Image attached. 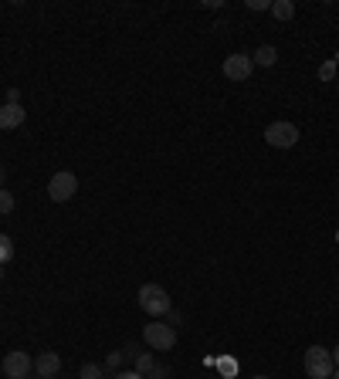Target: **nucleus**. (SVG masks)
Here are the masks:
<instances>
[{"label": "nucleus", "mask_w": 339, "mask_h": 379, "mask_svg": "<svg viewBox=\"0 0 339 379\" xmlns=\"http://www.w3.org/2000/svg\"><path fill=\"white\" fill-rule=\"evenodd\" d=\"M139 308L146 312V315H153V319H160V315H170L173 312V302H170L167 288L163 284H143L139 288Z\"/></svg>", "instance_id": "f257e3e1"}, {"label": "nucleus", "mask_w": 339, "mask_h": 379, "mask_svg": "<svg viewBox=\"0 0 339 379\" xmlns=\"http://www.w3.org/2000/svg\"><path fill=\"white\" fill-rule=\"evenodd\" d=\"M333 369H336V362H333V352L326 345H309L305 349V376L309 379H329Z\"/></svg>", "instance_id": "f03ea898"}, {"label": "nucleus", "mask_w": 339, "mask_h": 379, "mask_svg": "<svg viewBox=\"0 0 339 379\" xmlns=\"http://www.w3.org/2000/svg\"><path fill=\"white\" fill-rule=\"evenodd\" d=\"M264 142L271 146V149H292L295 142H299V126L295 122H271L268 129H264Z\"/></svg>", "instance_id": "7ed1b4c3"}, {"label": "nucleus", "mask_w": 339, "mask_h": 379, "mask_svg": "<svg viewBox=\"0 0 339 379\" xmlns=\"http://www.w3.org/2000/svg\"><path fill=\"white\" fill-rule=\"evenodd\" d=\"M143 342L156 349V352H170L173 345H177V328L167 322H150L143 328Z\"/></svg>", "instance_id": "20e7f679"}, {"label": "nucleus", "mask_w": 339, "mask_h": 379, "mask_svg": "<svg viewBox=\"0 0 339 379\" xmlns=\"http://www.w3.org/2000/svg\"><path fill=\"white\" fill-rule=\"evenodd\" d=\"M75 190H78V176L68 170L55 173V176L48 180V197H51L55 204H68V200L75 197Z\"/></svg>", "instance_id": "39448f33"}, {"label": "nucleus", "mask_w": 339, "mask_h": 379, "mask_svg": "<svg viewBox=\"0 0 339 379\" xmlns=\"http://www.w3.org/2000/svg\"><path fill=\"white\" fill-rule=\"evenodd\" d=\"M31 369H34V359H31L24 349H14V352L4 356V376L7 379H27Z\"/></svg>", "instance_id": "423d86ee"}, {"label": "nucleus", "mask_w": 339, "mask_h": 379, "mask_svg": "<svg viewBox=\"0 0 339 379\" xmlns=\"http://www.w3.org/2000/svg\"><path fill=\"white\" fill-rule=\"evenodd\" d=\"M251 68H255L251 55H227L224 58V78L227 81H248V78H251Z\"/></svg>", "instance_id": "0eeeda50"}, {"label": "nucleus", "mask_w": 339, "mask_h": 379, "mask_svg": "<svg viewBox=\"0 0 339 379\" xmlns=\"http://www.w3.org/2000/svg\"><path fill=\"white\" fill-rule=\"evenodd\" d=\"M34 373L41 379H55L61 373V356L58 352H41L38 359H34Z\"/></svg>", "instance_id": "6e6552de"}, {"label": "nucleus", "mask_w": 339, "mask_h": 379, "mask_svg": "<svg viewBox=\"0 0 339 379\" xmlns=\"http://www.w3.org/2000/svg\"><path fill=\"white\" fill-rule=\"evenodd\" d=\"M24 119H27V112L20 105H11V102L0 105V129H20Z\"/></svg>", "instance_id": "1a4fd4ad"}, {"label": "nucleus", "mask_w": 339, "mask_h": 379, "mask_svg": "<svg viewBox=\"0 0 339 379\" xmlns=\"http://www.w3.org/2000/svg\"><path fill=\"white\" fill-rule=\"evenodd\" d=\"M251 61H255V65H262V68H271V65L279 61V51H275L271 44H262V48L255 51V58H251Z\"/></svg>", "instance_id": "9d476101"}, {"label": "nucleus", "mask_w": 339, "mask_h": 379, "mask_svg": "<svg viewBox=\"0 0 339 379\" xmlns=\"http://www.w3.org/2000/svg\"><path fill=\"white\" fill-rule=\"evenodd\" d=\"M271 14H275V20H292L295 18V4L292 0H275L271 4Z\"/></svg>", "instance_id": "9b49d317"}, {"label": "nucleus", "mask_w": 339, "mask_h": 379, "mask_svg": "<svg viewBox=\"0 0 339 379\" xmlns=\"http://www.w3.org/2000/svg\"><path fill=\"white\" fill-rule=\"evenodd\" d=\"M153 369H156L153 356H150V352H139V356H136V373H139V376H150Z\"/></svg>", "instance_id": "f8f14e48"}, {"label": "nucleus", "mask_w": 339, "mask_h": 379, "mask_svg": "<svg viewBox=\"0 0 339 379\" xmlns=\"http://www.w3.org/2000/svg\"><path fill=\"white\" fill-rule=\"evenodd\" d=\"M14 207H18V204H14V193H11V190H4V187H0V217L14 213Z\"/></svg>", "instance_id": "ddd939ff"}, {"label": "nucleus", "mask_w": 339, "mask_h": 379, "mask_svg": "<svg viewBox=\"0 0 339 379\" xmlns=\"http://www.w3.org/2000/svg\"><path fill=\"white\" fill-rule=\"evenodd\" d=\"M11 258H14V241L7 234H0V265H7Z\"/></svg>", "instance_id": "4468645a"}, {"label": "nucleus", "mask_w": 339, "mask_h": 379, "mask_svg": "<svg viewBox=\"0 0 339 379\" xmlns=\"http://www.w3.org/2000/svg\"><path fill=\"white\" fill-rule=\"evenodd\" d=\"M78 379H102V366H95V362H85V366L78 369Z\"/></svg>", "instance_id": "2eb2a0df"}, {"label": "nucleus", "mask_w": 339, "mask_h": 379, "mask_svg": "<svg viewBox=\"0 0 339 379\" xmlns=\"http://www.w3.org/2000/svg\"><path fill=\"white\" fill-rule=\"evenodd\" d=\"M319 78H322V81H333V78H336V61H322V65H319Z\"/></svg>", "instance_id": "dca6fc26"}, {"label": "nucleus", "mask_w": 339, "mask_h": 379, "mask_svg": "<svg viewBox=\"0 0 339 379\" xmlns=\"http://www.w3.org/2000/svg\"><path fill=\"white\" fill-rule=\"evenodd\" d=\"M122 366V352H109L105 356V369H119Z\"/></svg>", "instance_id": "f3484780"}, {"label": "nucleus", "mask_w": 339, "mask_h": 379, "mask_svg": "<svg viewBox=\"0 0 339 379\" xmlns=\"http://www.w3.org/2000/svg\"><path fill=\"white\" fill-rule=\"evenodd\" d=\"M248 11H271V0H248Z\"/></svg>", "instance_id": "a211bd4d"}, {"label": "nucleus", "mask_w": 339, "mask_h": 379, "mask_svg": "<svg viewBox=\"0 0 339 379\" xmlns=\"http://www.w3.org/2000/svg\"><path fill=\"white\" fill-rule=\"evenodd\" d=\"M146 379H170V369H167V366H156V369H153Z\"/></svg>", "instance_id": "6ab92c4d"}, {"label": "nucleus", "mask_w": 339, "mask_h": 379, "mask_svg": "<svg viewBox=\"0 0 339 379\" xmlns=\"http://www.w3.org/2000/svg\"><path fill=\"white\" fill-rule=\"evenodd\" d=\"M113 379H146V376H139L136 369H126V373H115Z\"/></svg>", "instance_id": "aec40b11"}, {"label": "nucleus", "mask_w": 339, "mask_h": 379, "mask_svg": "<svg viewBox=\"0 0 339 379\" xmlns=\"http://www.w3.org/2000/svg\"><path fill=\"white\" fill-rule=\"evenodd\" d=\"M329 352H333V362H336V366H339V342H336V345H333V349H329Z\"/></svg>", "instance_id": "412c9836"}, {"label": "nucleus", "mask_w": 339, "mask_h": 379, "mask_svg": "<svg viewBox=\"0 0 339 379\" xmlns=\"http://www.w3.org/2000/svg\"><path fill=\"white\" fill-rule=\"evenodd\" d=\"M7 183V170H4V163H0V187Z\"/></svg>", "instance_id": "4be33fe9"}, {"label": "nucleus", "mask_w": 339, "mask_h": 379, "mask_svg": "<svg viewBox=\"0 0 339 379\" xmlns=\"http://www.w3.org/2000/svg\"><path fill=\"white\" fill-rule=\"evenodd\" d=\"M329 379H339V366H336V369H333V376H329Z\"/></svg>", "instance_id": "5701e85b"}, {"label": "nucleus", "mask_w": 339, "mask_h": 379, "mask_svg": "<svg viewBox=\"0 0 339 379\" xmlns=\"http://www.w3.org/2000/svg\"><path fill=\"white\" fill-rule=\"evenodd\" d=\"M251 379H268V376H251Z\"/></svg>", "instance_id": "b1692460"}, {"label": "nucleus", "mask_w": 339, "mask_h": 379, "mask_svg": "<svg viewBox=\"0 0 339 379\" xmlns=\"http://www.w3.org/2000/svg\"><path fill=\"white\" fill-rule=\"evenodd\" d=\"M0 278H4V265H0Z\"/></svg>", "instance_id": "393cba45"}, {"label": "nucleus", "mask_w": 339, "mask_h": 379, "mask_svg": "<svg viewBox=\"0 0 339 379\" xmlns=\"http://www.w3.org/2000/svg\"><path fill=\"white\" fill-rule=\"evenodd\" d=\"M27 379H31V376H27ZM38 379H41V376H38Z\"/></svg>", "instance_id": "a878e982"}, {"label": "nucleus", "mask_w": 339, "mask_h": 379, "mask_svg": "<svg viewBox=\"0 0 339 379\" xmlns=\"http://www.w3.org/2000/svg\"><path fill=\"white\" fill-rule=\"evenodd\" d=\"M336 11H339V7H336Z\"/></svg>", "instance_id": "bb28decb"}]
</instances>
